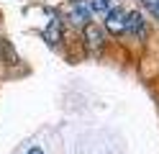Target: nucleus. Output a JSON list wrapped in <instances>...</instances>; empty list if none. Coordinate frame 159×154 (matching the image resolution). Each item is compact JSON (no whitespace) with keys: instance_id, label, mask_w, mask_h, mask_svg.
<instances>
[{"instance_id":"nucleus-1","label":"nucleus","mask_w":159,"mask_h":154,"mask_svg":"<svg viewBox=\"0 0 159 154\" xmlns=\"http://www.w3.org/2000/svg\"><path fill=\"white\" fill-rule=\"evenodd\" d=\"M67 18H69V23L85 28V26L93 21L90 3H87V0H69V5H67Z\"/></svg>"},{"instance_id":"nucleus-2","label":"nucleus","mask_w":159,"mask_h":154,"mask_svg":"<svg viewBox=\"0 0 159 154\" xmlns=\"http://www.w3.org/2000/svg\"><path fill=\"white\" fill-rule=\"evenodd\" d=\"M105 28L116 36L126 34V10L123 8H111L105 13Z\"/></svg>"},{"instance_id":"nucleus-3","label":"nucleus","mask_w":159,"mask_h":154,"mask_svg":"<svg viewBox=\"0 0 159 154\" xmlns=\"http://www.w3.org/2000/svg\"><path fill=\"white\" fill-rule=\"evenodd\" d=\"M126 34H131L136 39H144L146 36V18L139 13V10L126 13Z\"/></svg>"},{"instance_id":"nucleus-4","label":"nucleus","mask_w":159,"mask_h":154,"mask_svg":"<svg viewBox=\"0 0 159 154\" xmlns=\"http://www.w3.org/2000/svg\"><path fill=\"white\" fill-rule=\"evenodd\" d=\"M44 39L52 46H57L59 41H62V21H59V18H52V23L44 28Z\"/></svg>"},{"instance_id":"nucleus-5","label":"nucleus","mask_w":159,"mask_h":154,"mask_svg":"<svg viewBox=\"0 0 159 154\" xmlns=\"http://www.w3.org/2000/svg\"><path fill=\"white\" fill-rule=\"evenodd\" d=\"M82 31H85V39H87V44H90V46H95V49H98V46L103 44V31L98 28V26L87 23V26H85Z\"/></svg>"},{"instance_id":"nucleus-6","label":"nucleus","mask_w":159,"mask_h":154,"mask_svg":"<svg viewBox=\"0 0 159 154\" xmlns=\"http://www.w3.org/2000/svg\"><path fill=\"white\" fill-rule=\"evenodd\" d=\"M87 3H90V10H93V13H100V16H105L108 10L113 8L111 0H87Z\"/></svg>"},{"instance_id":"nucleus-7","label":"nucleus","mask_w":159,"mask_h":154,"mask_svg":"<svg viewBox=\"0 0 159 154\" xmlns=\"http://www.w3.org/2000/svg\"><path fill=\"white\" fill-rule=\"evenodd\" d=\"M139 3H144V5H146V8L159 18V0H139Z\"/></svg>"},{"instance_id":"nucleus-8","label":"nucleus","mask_w":159,"mask_h":154,"mask_svg":"<svg viewBox=\"0 0 159 154\" xmlns=\"http://www.w3.org/2000/svg\"><path fill=\"white\" fill-rule=\"evenodd\" d=\"M28 154H44L41 149H31V152H28Z\"/></svg>"}]
</instances>
